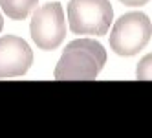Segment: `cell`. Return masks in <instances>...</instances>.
<instances>
[{"mask_svg": "<svg viewBox=\"0 0 152 138\" xmlns=\"http://www.w3.org/2000/svg\"><path fill=\"white\" fill-rule=\"evenodd\" d=\"M31 39L42 50H55L66 35V20L59 2H48L31 15Z\"/></svg>", "mask_w": 152, "mask_h": 138, "instance_id": "cell-3", "label": "cell"}, {"mask_svg": "<svg viewBox=\"0 0 152 138\" xmlns=\"http://www.w3.org/2000/svg\"><path fill=\"white\" fill-rule=\"evenodd\" d=\"M33 63L29 44L15 35L0 37V79L24 76Z\"/></svg>", "mask_w": 152, "mask_h": 138, "instance_id": "cell-4", "label": "cell"}, {"mask_svg": "<svg viewBox=\"0 0 152 138\" xmlns=\"http://www.w3.org/2000/svg\"><path fill=\"white\" fill-rule=\"evenodd\" d=\"M4 28V18H2V15H0V30Z\"/></svg>", "mask_w": 152, "mask_h": 138, "instance_id": "cell-10", "label": "cell"}, {"mask_svg": "<svg viewBox=\"0 0 152 138\" xmlns=\"http://www.w3.org/2000/svg\"><path fill=\"white\" fill-rule=\"evenodd\" d=\"M39 0H0L4 15L13 20H24L37 9Z\"/></svg>", "mask_w": 152, "mask_h": 138, "instance_id": "cell-6", "label": "cell"}, {"mask_svg": "<svg viewBox=\"0 0 152 138\" xmlns=\"http://www.w3.org/2000/svg\"><path fill=\"white\" fill-rule=\"evenodd\" d=\"M148 2L150 0H121V4H125V6H145Z\"/></svg>", "mask_w": 152, "mask_h": 138, "instance_id": "cell-9", "label": "cell"}, {"mask_svg": "<svg viewBox=\"0 0 152 138\" xmlns=\"http://www.w3.org/2000/svg\"><path fill=\"white\" fill-rule=\"evenodd\" d=\"M114 18L108 0H70L68 24L77 35H104Z\"/></svg>", "mask_w": 152, "mask_h": 138, "instance_id": "cell-2", "label": "cell"}, {"mask_svg": "<svg viewBox=\"0 0 152 138\" xmlns=\"http://www.w3.org/2000/svg\"><path fill=\"white\" fill-rule=\"evenodd\" d=\"M150 61H152V55L150 54H147V57H143L141 59V63H139V66H137V79H150Z\"/></svg>", "mask_w": 152, "mask_h": 138, "instance_id": "cell-8", "label": "cell"}, {"mask_svg": "<svg viewBox=\"0 0 152 138\" xmlns=\"http://www.w3.org/2000/svg\"><path fill=\"white\" fill-rule=\"evenodd\" d=\"M64 50H83V52H86V54H90L95 59L99 68H103L104 63H106V52H104L103 44H99L97 41H92V39H75L70 44H66Z\"/></svg>", "mask_w": 152, "mask_h": 138, "instance_id": "cell-7", "label": "cell"}, {"mask_svg": "<svg viewBox=\"0 0 152 138\" xmlns=\"http://www.w3.org/2000/svg\"><path fill=\"white\" fill-rule=\"evenodd\" d=\"M150 18L141 11H132L117 18L110 33V46L117 55L130 57L143 50L150 42Z\"/></svg>", "mask_w": 152, "mask_h": 138, "instance_id": "cell-1", "label": "cell"}, {"mask_svg": "<svg viewBox=\"0 0 152 138\" xmlns=\"http://www.w3.org/2000/svg\"><path fill=\"white\" fill-rule=\"evenodd\" d=\"M99 70L90 54L83 50H64L53 76L57 81H94Z\"/></svg>", "mask_w": 152, "mask_h": 138, "instance_id": "cell-5", "label": "cell"}]
</instances>
